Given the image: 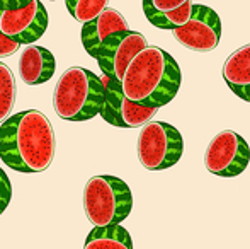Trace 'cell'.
Wrapping results in <instances>:
<instances>
[{
  "mask_svg": "<svg viewBox=\"0 0 250 249\" xmlns=\"http://www.w3.org/2000/svg\"><path fill=\"white\" fill-rule=\"evenodd\" d=\"M55 132L44 113L26 110L0 125V159L17 173H43L55 157Z\"/></svg>",
  "mask_w": 250,
  "mask_h": 249,
  "instance_id": "1",
  "label": "cell"
},
{
  "mask_svg": "<svg viewBox=\"0 0 250 249\" xmlns=\"http://www.w3.org/2000/svg\"><path fill=\"white\" fill-rule=\"evenodd\" d=\"M181 82V67L172 55L158 46H146L129 63L121 91L133 103L160 110L177 96Z\"/></svg>",
  "mask_w": 250,
  "mask_h": 249,
  "instance_id": "2",
  "label": "cell"
},
{
  "mask_svg": "<svg viewBox=\"0 0 250 249\" xmlns=\"http://www.w3.org/2000/svg\"><path fill=\"white\" fill-rule=\"evenodd\" d=\"M105 89L102 79L82 67H72L56 82L53 106L62 120L87 121L101 114Z\"/></svg>",
  "mask_w": 250,
  "mask_h": 249,
  "instance_id": "3",
  "label": "cell"
},
{
  "mask_svg": "<svg viewBox=\"0 0 250 249\" xmlns=\"http://www.w3.org/2000/svg\"><path fill=\"white\" fill-rule=\"evenodd\" d=\"M133 208L131 189L116 176H94L83 188V210L96 227L121 226Z\"/></svg>",
  "mask_w": 250,
  "mask_h": 249,
  "instance_id": "4",
  "label": "cell"
},
{
  "mask_svg": "<svg viewBox=\"0 0 250 249\" xmlns=\"http://www.w3.org/2000/svg\"><path fill=\"white\" fill-rule=\"evenodd\" d=\"M184 152V140L175 126L165 121H150L140 132L138 159L148 171H164L175 166Z\"/></svg>",
  "mask_w": 250,
  "mask_h": 249,
  "instance_id": "5",
  "label": "cell"
},
{
  "mask_svg": "<svg viewBox=\"0 0 250 249\" xmlns=\"http://www.w3.org/2000/svg\"><path fill=\"white\" fill-rule=\"evenodd\" d=\"M48 12L41 2L0 0V33L19 45H31L44 34Z\"/></svg>",
  "mask_w": 250,
  "mask_h": 249,
  "instance_id": "6",
  "label": "cell"
},
{
  "mask_svg": "<svg viewBox=\"0 0 250 249\" xmlns=\"http://www.w3.org/2000/svg\"><path fill=\"white\" fill-rule=\"evenodd\" d=\"M250 147L233 130H223L209 142L204 154V166L220 178H237L247 169Z\"/></svg>",
  "mask_w": 250,
  "mask_h": 249,
  "instance_id": "7",
  "label": "cell"
},
{
  "mask_svg": "<svg viewBox=\"0 0 250 249\" xmlns=\"http://www.w3.org/2000/svg\"><path fill=\"white\" fill-rule=\"evenodd\" d=\"M146 46L148 43L143 34L136 31H126V33H118L105 40L99 48L92 50L89 55L99 63L102 75L121 84L129 63Z\"/></svg>",
  "mask_w": 250,
  "mask_h": 249,
  "instance_id": "8",
  "label": "cell"
},
{
  "mask_svg": "<svg viewBox=\"0 0 250 249\" xmlns=\"http://www.w3.org/2000/svg\"><path fill=\"white\" fill-rule=\"evenodd\" d=\"M101 79L105 89V99L101 110V116L104 118L105 123L118 126V128H140L153 120L158 108L133 103L123 94L119 82L105 75H102Z\"/></svg>",
  "mask_w": 250,
  "mask_h": 249,
  "instance_id": "9",
  "label": "cell"
},
{
  "mask_svg": "<svg viewBox=\"0 0 250 249\" xmlns=\"http://www.w3.org/2000/svg\"><path fill=\"white\" fill-rule=\"evenodd\" d=\"M172 33L182 46L198 53H208L220 45L221 19L211 7L196 3L191 21Z\"/></svg>",
  "mask_w": 250,
  "mask_h": 249,
  "instance_id": "10",
  "label": "cell"
},
{
  "mask_svg": "<svg viewBox=\"0 0 250 249\" xmlns=\"http://www.w3.org/2000/svg\"><path fill=\"white\" fill-rule=\"evenodd\" d=\"M196 3L189 0H145L143 12L158 29H179L191 21Z\"/></svg>",
  "mask_w": 250,
  "mask_h": 249,
  "instance_id": "11",
  "label": "cell"
},
{
  "mask_svg": "<svg viewBox=\"0 0 250 249\" xmlns=\"http://www.w3.org/2000/svg\"><path fill=\"white\" fill-rule=\"evenodd\" d=\"M55 57L43 46H27L19 57V75L27 86L48 82L55 73Z\"/></svg>",
  "mask_w": 250,
  "mask_h": 249,
  "instance_id": "12",
  "label": "cell"
},
{
  "mask_svg": "<svg viewBox=\"0 0 250 249\" xmlns=\"http://www.w3.org/2000/svg\"><path fill=\"white\" fill-rule=\"evenodd\" d=\"M126 31L131 29H129L125 17L116 9L107 7L96 21H92V23L85 24L82 27V45L87 53H90L111 36H114L118 33H126Z\"/></svg>",
  "mask_w": 250,
  "mask_h": 249,
  "instance_id": "13",
  "label": "cell"
},
{
  "mask_svg": "<svg viewBox=\"0 0 250 249\" xmlns=\"http://www.w3.org/2000/svg\"><path fill=\"white\" fill-rule=\"evenodd\" d=\"M223 79L235 96L250 103V43L235 50L223 65Z\"/></svg>",
  "mask_w": 250,
  "mask_h": 249,
  "instance_id": "14",
  "label": "cell"
},
{
  "mask_svg": "<svg viewBox=\"0 0 250 249\" xmlns=\"http://www.w3.org/2000/svg\"><path fill=\"white\" fill-rule=\"evenodd\" d=\"M83 249H133V241L123 226L94 227Z\"/></svg>",
  "mask_w": 250,
  "mask_h": 249,
  "instance_id": "15",
  "label": "cell"
},
{
  "mask_svg": "<svg viewBox=\"0 0 250 249\" xmlns=\"http://www.w3.org/2000/svg\"><path fill=\"white\" fill-rule=\"evenodd\" d=\"M16 96L17 86L12 70L0 62V123L10 118V111L16 104Z\"/></svg>",
  "mask_w": 250,
  "mask_h": 249,
  "instance_id": "16",
  "label": "cell"
},
{
  "mask_svg": "<svg viewBox=\"0 0 250 249\" xmlns=\"http://www.w3.org/2000/svg\"><path fill=\"white\" fill-rule=\"evenodd\" d=\"M65 5L73 19L85 26L107 9V0H66Z\"/></svg>",
  "mask_w": 250,
  "mask_h": 249,
  "instance_id": "17",
  "label": "cell"
},
{
  "mask_svg": "<svg viewBox=\"0 0 250 249\" xmlns=\"http://www.w3.org/2000/svg\"><path fill=\"white\" fill-rule=\"evenodd\" d=\"M10 198H12V184H10L9 176L0 167V215L10 205Z\"/></svg>",
  "mask_w": 250,
  "mask_h": 249,
  "instance_id": "18",
  "label": "cell"
},
{
  "mask_svg": "<svg viewBox=\"0 0 250 249\" xmlns=\"http://www.w3.org/2000/svg\"><path fill=\"white\" fill-rule=\"evenodd\" d=\"M19 46H21V45L17 43V41L10 40V38H7V36H3V34H2V38H0V58L9 57V55L16 53V51L19 50Z\"/></svg>",
  "mask_w": 250,
  "mask_h": 249,
  "instance_id": "19",
  "label": "cell"
},
{
  "mask_svg": "<svg viewBox=\"0 0 250 249\" xmlns=\"http://www.w3.org/2000/svg\"><path fill=\"white\" fill-rule=\"evenodd\" d=\"M0 38H2V33H0Z\"/></svg>",
  "mask_w": 250,
  "mask_h": 249,
  "instance_id": "20",
  "label": "cell"
}]
</instances>
